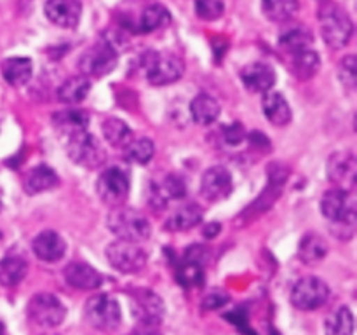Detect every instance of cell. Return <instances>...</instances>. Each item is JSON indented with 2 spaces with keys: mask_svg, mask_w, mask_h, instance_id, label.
I'll return each instance as SVG.
<instances>
[{
  "mask_svg": "<svg viewBox=\"0 0 357 335\" xmlns=\"http://www.w3.org/2000/svg\"><path fill=\"white\" fill-rule=\"evenodd\" d=\"M317 16H319L321 35L326 45H330L331 49H344L351 42L354 24L344 7L326 0L321 3Z\"/></svg>",
  "mask_w": 357,
  "mask_h": 335,
  "instance_id": "obj_1",
  "label": "cell"
},
{
  "mask_svg": "<svg viewBox=\"0 0 357 335\" xmlns=\"http://www.w3.org/2000/svg\"><path fill=\"white\" fill-rule=\"evenodd\" d=\"M107 227L117 239L131 241V243H142L146 241L152 234V225L145 213L135 208H114L107 218Z\"/></svg>",
  "mask_w": 357,
  "mask_h": 335,
  "instance_id": "obj_2",
  "label": "cell"
},
{
  "mask_svg": "<svg viewBox=\"0 0 357 335\" xmlns=\"http://www.w3.org/2000/svg\"><path fill=\"white\" fill-rule=\"evenodd\" d=\"M143 66H145L146 80L153 86H167L176 82L185 72L183 59L173 52L150 51L145 56Z\"/></svg>",
  "mask_w": 357,
  "mask_h": 335,
  "instance_id": "obj_3",
  "label": "cell"
},
{
  "mask_svg": "<svg viewBox=\"0 0 357 335\" xmlns=\"http://www.w3.org/2000/svg\"><path fill=\"white\" fill-rule=\"evenodd\" d=\"M84 316L91 327L100 332H114L122 323L121 306L114 297L107 293H98L91 297L84 307Z\"/></svg>",
  "mask_w": 357,
  "mask_h": 335,
  "instance_id": "obj_4",
  "label": "cell"
},
{
  "mask_svg": "<svg viewBox=\"0 0 357 335\" xmlns=\"http://www.w3.org/2000/svg\"><path fill=\"white\" fill-rule=\"evenodd\" d=\"M66 152L79 166L94 170L107 161V150L91 133L80 131L66 138Z\"/></svg>",
  "mask_w": 357,
  "mask_h": 335,
  "instance_id": "obj_5",
  "label": "cell"
},
{
  "mask_svg": "<svg viewBox=\"0 0 357 335\" xmlns=\"http://www.w3.org/2000/svg\"><path fill=\"white\" fill-rule=\"evenodd\" d=\"M119 54L110 42L103 40L94 44L79 58V70L87 79H98L110 73L117 66Z\"/></svg>",
  "mask_w": 357,
  "mask_h": 335,
  "instance_id": "obj_6",
  "label": "cell"
},
{
  "mask_svg": "<svg viewBox=\"0 0 357 335\" xmlns=\"http://www.w3.org/2000/svg\"><path fill=\"white\" fill-rule=\"evenodd\" d=\"M321 211L338 225L354 227L356 222V198L352 192L344 188H331L324 192L321 199Z\"/></svg>",
  "mask_w": 357,
  "mask_h": 335,
  "instance_id": "obj_7",
  "label": "cell"
},
{
  "mask_svg": "<svg viewBox=\"0 0 357 335\" xmlns=\"http://www.w3.org/2000/svg\"><path fill=\"white\" fill-rule=\"evenodd\" d=\"M96 192L101 201L107 206H110L112 209L121 208V206L126 204L129 198L128 173L117 166L107 168L100 174V178H98Z\"/></svg>",
  "mask_w": 357,
  "mask_h": 335,
  "instance_id": "obj_8",
  "label": "cell"
},
{
  "mask_svg": "<svg viewBox=\"0 0 357 335\" xmlns=\"http://www.w3.org/2000/svg\"><path fill=\"white\" fill-rule=\"evenodd\" d=\"M105 255L112 267L119 272L132 274V272L142 271L146 265V251L139 246V243L117 239L108 244Z\"/></svg>",
  "mask_w": 357,
  "mask_h": 335,
  "instance_id": "obj_9",
  "label": "cell"
},
{
  "mask_svg": "<svg viewBox=\"0 0 357 335\" xmlns=\"http://www.w3.org/2000/svg\"><path fill=\"white\" fill-rule=\"evenodd\" d=\"M28 318L38 327L54 328L65 321L66 307L52 293H38L28 302Z\"/></svg>",
  "mask_w": 357,
  "mask_h": 335,
  "instance_id": "obj_10",
  "label": "cell"
},
{
  "mask_svg": "<svg viewBox=\"0 0 357 335\" xmlns=\"http://www.w3.org/2000/svg\"><path fill=\"white\" fill-rule=\"evenodd\" d=\"M330 299V286L316 276L298 279L291 290V304L300 311L319 309Z\"/></svg>",
  "mask_w": 357,
  "mask_h": 335,
  "instance_id": "obj_11",
  "label": "cell"
},
{
  "mask_svg": "<svg viewBox=\"0 0 357 335\" xmlns=\"http://www.w3.org/2000/svg\"><path fill=\"white\" fill-rule=\"evenodd\" d=\"M131 311L142 327L155 328L164 320V302L157 293L146 288H136L131 293Z\"/></svg>",
  "mask_w": 357,
  "mask_h": 335,
  "instance_id": "obj_12",
  "label": "cell"
},
{
  "mask_svg": "<svg viewBox=\"0 0 357 335\" xmlns=\"http://www.w3.org/2000/svg\"><path fill=\"white\" fill-rule=\"evenodd\" d=\"M234 191L232 174L227 168L213 166L204 171L201 178V194L208 201L216 202L229 198Z\"/></svg>",
  "mask_w": 357,
  "mask_h": 335,
  "instance_id": "obj_13",
  "label": "cell"
},
{
  "mask_svg": "<svg viewBox=\"0 0 357 335\" xmlns=\"http://www.w3.org/2000/svg\"><path fill=\"white\" fill-rule=\"evenodd\" d=\"M328 177L337 188L352 192L357 177V161L352 152H337L328 159Z\"/></svg>",
  "mask_w": 357,
  "mask_h": 335,
  "instance_id": "obj_14",
  "label": "cell"
},
{
  "mask_svg": "<svg viewBox=\"0 0 357 335\" xmlns=\"http://www.w3.org/2000/svg\"><path fill=\"white\" fill-rule=\"evenodd\" d=\"M44 13L52 24L59 28H75L82 14V3L79 0H47Z\"/></svg>",
  "mask_w": 357,
  "mask_h": 335,
  "instance_id": "obj_15",
  "label": "cell"
},
{
  "mask_svg": "<svg viewBox=\"0 0 357 335\" xmlns=\"http://www.w3.org/2000/svg\"><path fill=\"white\" fill-rule=\"evenodd\" d=\"M241 79L243 84L253 93H267L272 91L275 84V72L267 63H251L241 70Z\"/></svg>",
  "mask_w": 357,
  "mask_h": 335,
  "instance_id": "obj_16",
  "label": "cell"
},
{
  "mask_svg": "<svg viewBox=\"0 0 357 335\" xmlns=\"http://www.w3.org/2000/svg\"><path fill=\"white\" fill-rule=\"evenodd\" d=\"M63 276L66 283L77 290H96L103 281L100 272L82 260L70 262L63 271Z\"/></svg>",
  "mask_w": 357,
  "mask_h": 335,
  "instance_id": "obj_17",
  "label": "cell"
},
{
  "mask_svg": "<svg viewBox=\"0 0 357 335\" xmlns=\"http://www.w3.org/2000/svg\"><path fill=\"white\" fill-rule=\"evenodd\" d=\"M33 253L44 262H58L65 257L66 243L56 230H42L31 243Z\"/></svg>",
  "mask_w": 357,
  "mask_h": 335,
  "instance_id": "obj_18",
  "label": "cell"
},
{
  "mask_svg": "<svg viewBox=\"0 0 357 335\" xmlns=\"http://www.w3.org/2000/svg\"><path fill=\"white\" fill-rule=\"evenodd\" d=\"M59 184V178L52 168L45 166V164H38V166L31 168L23 178V188L28 195L42 194L45 191H51Z\"/></svg>",
  "mask_w": 357,
  "mask_h": 335,
  "instance_id": "obj_19",
  "label": "cell"
},
{
  "mask_svg": "<svg viewBox=\"0 0 357 335\" xmlns=\"http://www.w3.org/2000/svg\"><path fill=\"white\" fill-rule=\"evenodd\" d=\"M264 114L274 126H286L291 121V107L288 100L279 91H267L264 93Z\"/></svg>",
  "mask_w": 357,
  "mask_h": 335,
  "instance_id": "obj_20",
  "label": "cell"
},
{
  "mask_svg": "<svg viewBox=\"0 0 357 335\" xmlns=\"http://www.w3.org/2000/svg\"><path fill=\"white\" fill-rule=\"evenodd\" d=\"M2 75L6 79V82L9 86L20 87L24 86L28 80L31 79V73H33V65H31L30 58H23V56H14V58L3 59L2 65Z\"/></svg>",
  "mask_w": 357,
  "mask_h": 335,
  "instance_id": "obj_21",
  "label": "cell"
},
{
  "mask_svg": "<svg viewBox=\"0 0 357 335\" xmlns=\"http://www.w3.org/2000/svg\"><path fill=\"white\" fill-rule=\"evenodd\" d=\"M185 195V181L181 177L176 174H167L160 184L153 187L152 195H150V204L155 209H160L166 206L169 199H180Z\"/></svg>",
  "mask_w": 357,
  "mask_h": 335,
  "instance_id": "obj_22",
  "label": "cell"
},
{
  "mask_svg": "<svg viewBox=\"0 0 357 335\" xmlns=\"http://www.w3.org/2000/svg\"><path fill=\"white\" fill-rule=\"evenodd\" d=\"M202 222V208L195 202H187L174 209L173 215L166 220V229L171 232H180L197 227Z\"/></svg>",
  "mask_w": 357,
  "mask_h": 335,
  "instance_id": "obj_23",
  "label": "cell"
},
{
  "mask_svg": "<svg viewBox=\"0 0 357 335\" xmlns=\"http://www.w3.org/2000/svg\"><path fill=\"white\" fill-rule=\"evenodd\" d=\"M279 45H281V49L286 54H298V52L305 51V49H310V45H312V31L307 27H302V24L289 27L279 37Z\"/></svg>",
  "mask_w": 357,
  "mask_h": 335,
  "instance_id": "obj_24",
  "label": "cell"
},
{
  "mask_svg": "<svg viewBox=\"0 0 357 335\" xmlns=\"http://www.w3.org/2000/svg\"><path fill=\"white\" fill-rule=\"evenodd\" d=\"M87 121H89V117H87L86 112L80 110V108H66V110L54 114V117H52L54 128L58 129L61 135H65L66 138L75 135V133L86 131Z\"/></svg>",
  "mask_w": 357,
  "mask_h": 335,
  "instance_id": "obj_25",
  "label": "cell"
},
{
  "mask_svg": "<svg viewBox=\"0 0 357 335\" xmlns=\"http://www.w3.org/2000/svg\"><path fill=\"white\" fill-rule=\"evenodd\" d=\"M190 114L194 122L209 126L220 117V103L209 94H197L190 103Z\"/></svg>",
  "mask_w": 357,
  "mask_h": 335,
  "instance_id": "obj_26",
  "label": "cell"
},
{
  "mask_svg": "<svg viewBox=\"0 0 357 335\" xmlns=\"http://www.w3.org/2000/svg\"><path fill=\"white\" fill-rule=\"evenodd\" d=\"M91 89V80L84 75L70 77L59 86L58 100L65 105H77L86 100Z\"/></svg>",
  "mask_w": 357,
  "mask_h": 335,
  "instance_id": "obj_27",
  "label": "cell"
},
{
  "mask_svg": "<svg viewBox=\"0 0 357 335\" xmlns=\"http://www.w3.org/2000/svg\"><path fill=\"white\" fill-rule=\"evenodd\" d=\"M28 272V264L24 258L10 255L0 260V285L16 286L24 279Z\"/></svg>",
  "mask_w": 357,
  "mask_h": 335,
  "instance_id": "obj_28",
  "label": "cell"
},
{
  "mask_svg": "<svg viewBox=\"0 0 357 335\" xmlns=\"http://www.w3.org/2000/svg\"><path fill=\"white\" fill-rule=\"evenodd\" d=\"M265 17L274 23H286L298 13V0H261Z\"/></svg>",
  "mask_w": 357,
  "mask_h": 335,
  "instance_id": "obj_29",
  "label": "cell"
},
{
  "mask_svg": "<svg viewBox=\"0 0 357 335\" xmlns=\"http://www.w3.org/2000/svg\"><path fill=\"white\" fill-rule=\"evenodd\" d=\"M326 253H328L326 241H324L321 236H317V234L309 232L302 241H300L298 255L300 258H302L303 264L307 265L317 264V262H321L324 257H326Z\"/></svg>",
  "mask_w": 357,
  "mask_h": 335,
  "instance_id": "obj_30",
  "label": "cell"
},
{
  "mask_svg": "<svg viewBox=\"0 0 357 335\" xmlns=\"http://www.w3.org/2000/svg\"><path fill=\"white\" fill-rule=\"evenodd\" d=\"M101 131H103L105 140H107L112 147H121V149H124L132 138L131 128H129L122 119L117 117L105 119L103 124H101Z\"/></svg>",
  "mask_w": 357,
  "mask_h": 335,
  "instance_id": "obj_31",
  "label": "cell"
},
{
  "mask_svg": "<svg viewBox=\"0 0 357 335\" xmlns=\"http://www.w3.org/2000/svg\"><path fill=\"white\" fill-rule=\"evenodd\" d=\"M321 58L316 51L312 49H305V51L298 52V54L291 56V68L298 79L309 80L319 72Z\"/></svg>",
  "mask_w": 357,
  "mask_h": 335,
  "instance_id": "obj_32",
  "label": "cell"
},
{
  "mask_svg": "<svg viewBox=\"0 0 357 335\" xmlns=\"http://www.w3.org/2000/svg\"><path fill=\"white\" fill-rule=\"evenodd\" d=\"M171 23V14L160 3H152V6L146 7L142 14V20H139L138 30L143 34H150V31L160 30V28H166Z\"/></svg>",
  "mask_w": 357,
  "mask_h": 335,
  "instance_id": "obj_33",
  "label": "cell"
},
{
  "mask_svg": "<svg viewBox=\"0 0 357 335\" xmlns=\"http://www.w3.org/2000/svg\"><path fill=\"white\" fill-rule=\"evenodd\" d=\"M124 154L131 163L145 166V164H149L152 161L153 154H155V145L149 138H143V136L135 138L132 136L131 142L124 147Z\"/></svg>",
  "mask_w": 357,
  "mask_h": 335,
  "instance_id": "obj_34",
  "label": "cell"
},
{
  "mask_svg": "<svg viewBox=\"0 0 357 335\" xmlns=\"http://www.w3.org/2000/svg\"><path fill=\"white\" fill-rule=\"evenodd\" d=\"M354 334V314L349 307H338L326 320V335Z\"/></svg>",
  "mask_w": 357,
  "mask_h": 335,
  "instance_id": "obj_35",
  "label": "cell"
},
{
  "mask_svg": "<svg viewBox=\"0 0 357 335\" xmlns=\"http://www.w3.org/2000/svg\"><path fill=\"white\" fill-rule=\"evenodd\" d=\"M178 279L183 286H199L204 281V267L194 262L183 260V264L180 265V271H178Z\"/></svg>",
  "mask_w": 357,
  "mask_h": 335,
  "instance_id": "obj_36",
  "label": "cell"
},
{
  "mask_svg": "<svg viewBox=\"0 0 357 335\" xmlns=\"http://www.w3.org/2000/svg\"><path fill=\"white\" fill-rule=\"evenodd\" d=\"M225 3L223 0H195V13L201 20L215 21L223 16Z\"/></svg>",
  "mask_w": 357,
  "mask_h": 335,
  "instance_id": "obj_37",
  "label": "cell"
},
{
  "mask_svg": "<svg viewBox=\"0 0 357 335\" xmlns=\"http://www.w3.org/2000/svg\"><path fill=\"white\" fill-rule=\"evenodd\" d=\"M338 73H340L342 84H344V86H347L349 89H354L356 80H357V61H356L354 54H349L342 59Z\"/></svg>",
  "mask_w": 357,
  "mask_h": 335,
  "instance_id": "obj_38",
  "label": "cell"
},
{
  "mask_svg": "<svg viewBox=\"0 0 357 335\" xmlns=\"http://www.w3.org/2000/svg\"><path fill=\"white\" fill-rule=\"evenodd\" d=\"M227 300H229V295H227V293H223L222 290H215V292L208 293V295L204 297L202 307H206V309H218V307H222Z\"/></svg>",
  "mask_w": 357,
  "mask_h": 335,
  "instance_id": "obj_39",
  "label": "cell"
},
{
  "mask_svg": "<svg viewBox=\"0 0 357 335\" xmlns=\"http://www.w3.org/2000/svg\"><path fill=\"white\" fill-rule=\"evenodd\" d=\"M244 136H246V133L243 131V128H241L239 124L232 126V128H227V133H225V140L229 143H232V145H236V143L243 142Z\"/></svg>",
  "mask_w": 357,
  "mask_h": 335,
  "instance_id": "obj_40",
  "label": "cell"
},
{
  "mask_svg": "<svg viewBox=\"0 0 357 335\" xmlns=\"http://www.w3.org/2000/svg\"><path fill=\"white\" fill-rule=\"evenodd\" d=\"M129 335H162V334H159V332H157L155 328L142 327V328H138V330L131 332V334H129Z\"/></svg>",
  "mask_w": 357,
  "mask_h": 335,
  "instance_id": "obj_41",
  "label": "cell"
},
{
  "mask_svg": "<svg viewBox=\"0 0 357 335\" xmlns=\"http://www.w3.org/2000/svg\"><path fill=\"white\" fill-rule=\"evenodd\" d=\"M218 230H220V223H213V225L204 227V234L208 237H213L215 234H218Z\"/></svg>",
  "mask_w": 357,
  "mask_h": 335,
  "instance_id": "obj_42",
  "label": "cell"
},
{
  "mask_svg": "<svg viewBox=\"0 0 357 335\" xmlns=\"http://www.w3.org/2000/svg\"><path fill=\"white\" fill-rule=\"evenodd\" d=\"M0 335H3V325L0 323Z\"/></svg>",
  "mask_w": 357,
  "mask_h": 335,
  "instance_id": "obj_43",
  "label": "cell"
},
{
  "mask_svg": "<svg viewBox=\"0 0 357 335\" xmlns=\"http://www.w3.org/2000/svg\"><path fill=\"white\" fill-rule=\"evenodd\" d=\"M0 209H2V201H0Z\"/></svg>",
  "mask_w": 357,
  "mask_h": 335,
  "instance_id": "obj_44",
  "label": "cell"
},
{
  "mask_svg": "<svg viewBox=\"0 0 357 335\" xmlns=\"http://www.w3.org/2000/svg\"><path fill=\"white\" fill-rule=\"evenodd\" d=\"M47 335H54V334H47Z\"/></svg>",
  "mask_w": 357,
  "mask_h": 335,
  "instance_id": "obj_45",
  "label": "cell"
},
{
  "mask_svg": "<svg viewBox=\"0 0 357 335\" xmlns=\"http://www.w3.org/2000/svg\"><path fill=\"white\" fill-rule=\"evenodd\" d=\"M324 2H326V0H324Z\"/></svg>",
  "mask_w": 357,
  "mask_h": 335,
  "instance_id": "obj_46",
  "label": "cell"
}]
</instances>
